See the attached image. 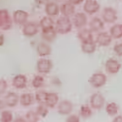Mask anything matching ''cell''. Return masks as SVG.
Masks as SVG:
<instances>
[{"label": "cell", "mask_w": 122, "mask_h": 122, "mask_svg": "<svg viewBox=\"0 0 122 122\" xmlns=\"http://www.w3.org/2000/svg\"><path fill=\"white\" fill-rule=\"evenodd\" d=\"M56 30L60 34H66L72 29V23L69 17H61L59 18L56 23Z\"/></svg>", "instance_id": "obj_1"}, {"label": "cell", "mask_w": 122, "mask_h": 122, "mask_svg": "<svg viewBox=\"0 0 122 122\" xmlns=\"http://www.w3.org/2000/svg\"><path fill=\"white\" fill-rule=\"evenodd\" d=\"M12 26V20L6 9L0 10V28L3 30H7Z\"/></svg>", "instance_id": "obj_2"}, {"label": "cell", "mask_w": 122, "mask_h": 122, "mask_svg": "<svg viewBox=\"0 0 122 122\" xmlns=\"http://www.w3.org/2000/svg\"><path fill=\"white\" fill-rule=\"evenodd\" d=\"M107 81V77L102 73H95L92 75L89 80V83L95 88H100L105 85Z\"/></svg>", "instance_id": "obj_3"}, {"label": "cell", "mask_w": 122, "mask_h": 122, "mask_svg": "<svg viewBox=\"0 0 122 122\" xmlns=\"http://www.w3.org/2000/svg\"><path fill=\"white\" fill-rule=\"evenodd\" d=\"M53 68V62L50 59L41 58L37 62V70L40 73L47 74Z\"/></svg>", "instance_id": "obj_4"}, {"label": "cell", "mask_w": 122, "mask_h": 122, "mask_svg": "<svg viewBox=\"0 0 122 122\" xmlns=\"http://www.w3.org/2000/svg\"><path fill=\"white\" fill-rule=\"evenodd\" d=\"M90 103L92 108L99 110L104 105L105 98L101 93H95L90 97Z\"/></svg>", "instance_id": "obj_5"}, {"label": "cell", "mask_w": 122, "mask_h": 122, "mask_svg": "<svg viewBox=\"0 0 122 122\" xmlns=\"http://www.w3.org/2000/svg\"><path fill=\"white\" fill-rule=\"evenodd\" d=\"M102 17H103V20L107 23H114L118 18L117 11L111 7L104 8L103 14H102Z\"/></svg>", "instance_id": "obj_6"}, {"label": "cell", "mask_w": 122, "mask_h": 122, "mask_svg": "<svg viewBox=\"0 0 122 122\" xmlns=\"http://www.w3.org/2000/svg\"><path fill=\"white\" fill-rule=\"evenodd\" d=\"M84 10L89 15L97 12L100 9V5L97 0H86L84 4Z\"/></svg>", "instance_id": "obj_7"}, {"label": "cell", "mask_w": 122, "mask_h": 122, "mask_svg": "<svg viewBox=\"0 0 122 122\" xmlns=\"http://www.w3.org/2000/svg\"><path fill=\"white\" fill-rule=\"evenodd\" d=\"M73 109V105L70 101L67 100L61 101L57 107V112L62 115H69Z\"/></svg>", "instance_id": "obj_8"}, {"label": "cell", "mask_w": 122, "mask_h": 122, "mask_svg": "<svg viewBox=\"0 0 122 122\" xmlns=\"http://www.w3.org/2000/svg\"><path fill=\"white\" fill-rule=\"evenodd\" d=\"M29 14L23 10H17L13 14L14 21L17 25H21L26 23Z\"/></svg>", "instance_id": "obj_9"}, {"label": "cell", "mask_w": 122, "mask_h": 122, "mask_svg": "<svg viewBox=\"0 0 122 122\" xmlns=\"http://www.w3.org/2000/svg\"><path fill=\"white\" fill-rule=\"evenodd\" d=\"M122 67V65L118 61L113 59H109L106 62L105 68L106 71L111 74H116Z\"/></svg>", "instance_id": "obj_10"}, {"label": "cell", "mask_w": 122, "mask_h": 122, "mask_svg": "<svg viewBox=\"0 0 122 122\" xmlns=\"http://www.w3.org/2000/svg\"><path fill=\"white\" fill-rule=\"evenodd\" d=\"M38 30V26L36 24L33 22H29L24 25L22 32L24 36L31 37L37 34Z\"/></svg>", "instance_id": "obj_11"}, {"label": "cell", "mask_w": 122, "mask_h": 122, "mask_svg": "<svg viewBox=\"0 0 122 122\" xmlns=\"http://www.w3.org/2000/svg\"><path fill=\"white\" fill-rule=\"evenodd\" d=\"M112 36L111 34L105 32H100L98 34L96 39V43L100 46H107L112 42Z\"/></svg>", "instance_id": "obj_12"}, {"label": "cell", "mask_w": 122, "mask_h": 122, "mask_svg": "<svg viewBox=\"0 0 122 122\" xmlns=\"http://www.w3.org/2000/svg\"><path fill=\"white\" fill-rule=\"evenodd\" d=\"M27 85V78L22 74H18L13 78L12 86L17 89H23L26 88Z\"/></svg>", "instance_id": "obj_13"}, {"label": "cell", "mask_w": 122, "mask_h": 122, "mask_svg": "<svg viewBox=\"0 0 122 122\" xmlns=\"http://www.w3.org/2000/svg\"><path fill=\"white\" fill-rule=\"evenodd\" d=\"M74 26L76 28H81L87 25V18L86 14L83 12H78L73 17Z\"/></svg>", "instance_id": "obj_14"}, {"label": "cell", "mask_w": 122, "mask_h": 122, "mask_svg": "<svg viewBox=\"0 0 122 122\" xmlns=\"http://www.w3.org/2000/svg\"><path fill=\"white\" fill-rule=\"evenodd\" d=\"M19 101V97L17 93L14 92H9L4 98V104L9 107L16 106Z\"/></svg>", "instance_id": "obj_15"}, {"label": "cell", "mask_w": 122, "mask_h": 122, "mask_svg": "<svg viewBox=\"0 0 122 122\" xmlns=\"http://www.w3.org/2000/svg\"><path fill=\"white\" fill-rule=\"evenodd\" d=\"M51 48L45 42H40L37 46V52L40 57H45L51 54Z\"/></svg>", "instance_id": "obj_16"}, {"label": "cell", "mask_w": 122, "mask_h": 122, "mask_svg": "<svg viewBox=\"0 0 122 122\" xmlns=\"http://www.w3.org/2000/svg\"><path fill=\"white\" fill-rule=\"evenodd\" d=\"M57 33V31L54 28L42 30V37L45 41L52 42L56 38Z\"/></svg>", "instance_id": "obj_17"}, {"label": "cell", "mask_w": 122, "mask_h": 122, "mask_svg": "<svg viewBox=\"0 0 122 122\" xmlns=\"http://www.w3.org/2000/svg\"><path fill=\"white\" fill-rule=\"evenodd\" d=\"M61 13L65 17H70L73 15L75 12V5L70 2H67L61 5L60 7Z\"/></svg>", "instance_id": "obj_18"}, {"label": "cell", "mask_w": 122, "mask_h": 122, "mask_svg": "<svg viewBox=\"0 0 122 122\" xmlns=\"http://www.w3.org/2000/svg\"><path fill=\"white\" fill-rule=\"evenodd\" d=\"M60 8L58 4L54 2H48L45 5V12L48 16H56L59 13Z\"/></svg>", "instance_id": "obj_19"}, {"label": "cell", "mask_w": 122, "mask_h": 122, "mask_svg": "<svg viewBox=\"0 0 122 122\" xmlns=\"http://www.w3.org/2000/svg\"><path fill=\"white\" fill-rule=\"evenodd\" d=\"M92 31L87 29H84L81 30L78 34V37L82 43L93 41Z\"/></svg>", "instance_id": "obj_20"}, {"label": "cell", "mask_w": 122, "mask_h": 122, "mask_svg": "<svg viewBox=\"0 0 122 122\" xmlns=\"http://www.w3.org/2000/svg\"><path fill=\"white\" fill-rule=\"evenodd\" d=\"M89 26L92 32H99L104 28V23L100 18L94 17L90 21Z\"/></svg>", "instance_id": "obj_21"}, {"label": "cell", "mask_w": 122, "mask_h": 122, "mask_svg": "<svg viewBox=\"0 0 122 122\" xmlns=\"http://www.w3.org/2000/svg\"><path fill=\"white\" fill-rule=\"evenodd\" d=\"M59 101V96L56 93L50 92L48 93L45 104L50 108H53Z\"/></svg>", "instance_id": "obj_22"}, {"label": "cell", "mask_w": 122, "mask_h": 122, "mask_svg": "<svg viewBox=\"0 0 122 122\" xmlns=\"http://www.w3.org/2000/svg\"><path fill=\"white\" fill-rule=\"evenodd\" d=\"M34 96L32 93H23L20 97V103L22 106L28 107L33 103Z\"/></svg>", "instance_id": "obj_23"}, {"label": "cell", "mask_w": 122, "mask_h": 122, "mask_svg": "<svg viewBox=\"0 0 122 122\" xmlns=\"http://www.w3.org/2000/svg\"><path fill=\"white\" fill-rule=\"evenodd\" d=\"M97 48V43L94 41L84 42L81 44V50L86 54H92L94 53Z\"/></svg>", "instance_id": "obj_24"}, {"label": "cell", "mask_w": 122, "mask_h": 122, "mask_svg": "<svg viewBox=\"0 0 122 122\" xmlns=\"http://www.w3.org/2000/svg\"><path fill=\"white\" fill-rule=\"evenodd\" d=\"M110 34L115 39L122 37V24H116L110 29Z\"/></svg>", "instance_id": "obj_25"}, {"label": "cell", "mask_w": 122, "mask_h": 122, "mask_svg": "<svg viewBox=\"0 0 122 122\" xmlns=\"http://www.w3.org/2000/svg\"><path fill=\"white\" fill-rule=\"evenodd\" d=\"M54 21L50 16L43 17L40 21V26L42 28V30L54 28Z\"/></svg>", "instance_id": "obj_26"}, {"label": "cell", "mask_w": 122, "mask_h": 122, "mask_svg": "<svg viewBox=\"0 0 122 122\" xmlns=\"http://www.w3.org/2000/svg\"><path fill=\"white\" fill-rule=\"evenodd\" d=\"M118 109L119 107L118 104L114 102L108 103L106 106V112L109 116H114L117 115L118 112Z\"/></svg>", "instance_id": "obj_27"}, {"label": "cell", "mask_w": 122, "mask_h": 122, "mask_svg": "<svg viewBox=\"0 0 122 122\" xmlns=\"http://www.w3.org/2000/svg\"><path fill=\"white\" fill-rule=\"evenodd\" d=\"M48 93L44 90H39L35 94V99L39 104H45Z\"/></svg>", "instance_id": "obj_28"}, {"label": "cell", "mask_w": 122, "mask_h": 122, "mask_svg": "<svg viewBox=\"0 0 122 122\" xmlns=\"http://www.w3.org/2000/svg\"><path fill=\"white\" fill-rule=\"evenodd\" d=\"M79 115L84 118H89L92 115V111L89 106L82 105L80 108Z\"/></svg>", "instance_id": "obj_29"}, {"label": "cell", "mask_w": 122, "mask_h": 122, "mask_svg": "<svg viewBox=\"0 0 122 122\" xmlns=\"http://www.w3.org/2000/svg\"><path fill=\"white\" fill-rule=\"evenodd\" d=\"M1 122H12L13 121V114L11 111H2L1 113Z\"/></svg>", "instance_id": "obj_30"}, {"label": "cell", "mask_w": 122, "mask_h": 122, "mask_svg": "<svg viewBox=\"0 0 122 122\" xmlns=\"http://www.w3.org/2000/svg\"><path fill=\"white\" fill-rule=\"evenodd\" d=\"M26 120L28 122H38L39 120V115L36 112L29 111L25 115Z\"/></svg>", "instance_id": "obj_31"}, {"label": "cell", "mask_w": 122, "mask_h": 122, "mask_svg": "<svg viewBox=\"0 0 122 122\" xmlns=\"http://www.w3.org/2000/svg\"><path fill=\"white\" fill-rule=\"evenodd\" d=\"M48 107L45 104H40L37 107L36 112L42 118H45L48 114Z\"/></svg>", "instance_id": "obj_32"}, {"label": "cell", "mask_w": 122, "mask_h": 122, "mask_svg": "<svg viewBox=\"0 0 122 122\" xmlns=\"http://www.w3.org/2000/svg\"><path fill=\"white\" fill-rule=\"evenodd\" d=\"M44 78L42 76L37 75L34 78L32 81V85L35 89H39L44 84Z\"/></svg>", "instance_id": "obj_33"}, {"label": "cell", "mask_w": 122, "mask_h": 122, "mask_svg": "<svg viewBox=\"0 0 122 122\" xmlns=\"http://www.w3.org/2000/svg\"><path fill=\"white\" fill-rule=\"evenodd\" d=\"M65 122H80V119L78 115L72 114V115H70L67 117Z\"/></svg>", "instance_id": "obj_34"}, {"label": "cell", "mask_w": 122, "mask_h": 122, "mask_svg": "<svg viewBox=\"0 0 122 122\" xmlns=\"http://www.w3.org/2000/svg\"><path fill=\"white\" fill-rule=\"evenodd\" d=\"M114 51L117 55L122 57V43L116 44L114 47Z\"/></svg>", "instance_id": "obj_35"}, {"label": "cell", "mask_w": 122, "mask_h": 122, "mask_svg": "<svg viewBox=\"0 0 122 122\" xmlns=\"http://www.w3.org/2000/svg\"><path fill=\"white\" fill-rule=\"evenodd\" d=\"M7 88V84L6 80L4 79H1L0 81V93L3 94L5 92Z\"/></svg>", "instance_id": "obj_36"}, {"label": "cell", "mask_w": 122, "mask_h": 122, "mask_svg": "<svg viewBox=\"0 0 122 122\" xmlns=\"http://www.w3.org/2000/svg\"><path fill=\"white\" fill-rule=\"evenodd\" d=\"M70 3L73 5H79L84 1V0H68Z\"/></svg>", "instance_id": "obj_37"}, {"label": "cell", "mask_w": 122, "mask_h": 122, "mask_svg": "<svg viewBox=\"0 0 122 122\" xmlns=\"http://www.w3.org/2000/svg\"><path fill=\"white\" fill-rule=\"evenodd\" d=\"M13 122H28L26 119H25L24 118L21 117H18L15 118Z\"/></svg>", "instance_id": "obj_38"}, {"label": "cell", "mask_w": 122, "mask_h": 122, "mask_svg": "<svg viewBox=\"0 0 122 122\" xmlns=\"http://www.w3.org/2000/svg\"><path fill=\"white\" fill-rule=\"evenodd\" d=\"M112 122H122V115H118V116L115 117L114 119L113 120Z\"/></svg>", "instance_id": "obj_39"}, {"label": "cell", "mask_w": 122, "mask_h": 122, "mask_svg": "<svg viewBox=\"0 0 122 122\" xmlns=\"http://www.w3.org/2000/svg\"><path fill=\"white\" fill-rule=\"evenodd\" d=\"M35 1L38 4H47L48 3V0H35Z\"/></svg>", "instance_id": "obj_40"}, {"label": "cell", "mask_w": 122, "mask_h": 122, "mask_svg": "<svg viewBox=\"0 0 122 122\" xmlns=\"http://www.w3.org/2000/svg\"><path fill=\"white\" fill-rule=\"evenodd\" d=\"M0 38H1V46H2L3 45V42H4V36L3 34H1V36H0Z\"/></svg>", "instance_id": "obj_41"}, {"label": "cell", "mask_w": 122, "mask_h": 122, "mask_svg": "<svg viewBox=\"0 0 122 122\" xmlns=\"http://www.w3.org/2000/svg\"><path fill=\"white\" fill-rule=\"evenodd\" d=\"M55 1L57 3H63V2L65 1V0H55Z\"/></svg>", "instance_id": "obj_42"}]
</instances>
